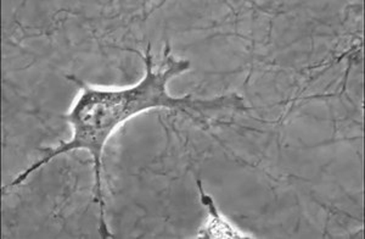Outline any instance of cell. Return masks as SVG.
<instances>
[{
  "label": "cell",
  "mask_w": 365,
  "mask_h": 239,
  "mask_svg": "<svg viewBox=\"0 0 365 239\" xmlns=\"http://www.w3.org/2000/svg\"><path fill=\"white\" fill-rule=\"evenodd\" d=\"M145 66V75L138 83L120 88L96 87L79 80L76 76H66L67 80L77 84L79 94L70 111L65 115V120L70 123L72 136L66 142H61L58 147L41 148L44 153L42 159L36 161L32 166L20 173L9 187H16L24 183L34 172L44 165L49 164L56 156L68 154L72 151H87L93 160L94 175V203L99 209V232L101 238H113L108 231L105 213L104 192L101 183L103 168V153L113 132L118 127L149 110L167 109L185 113L191 118L205 120V115L211 111L225 109H237L245 111L244 99L237 94L213 98V99H195L187 94L184 97H172L167 86L172 78L182 75L190 68V61L177 59L170 54V46L167 44L163 63L155 68L154 59L151 55L150 44L145 54H140Z\"/></svg>",
  "instance_id": "1"
}]
</instances>
